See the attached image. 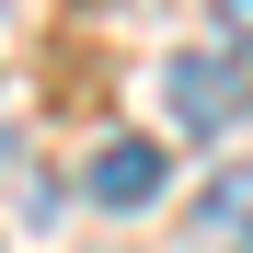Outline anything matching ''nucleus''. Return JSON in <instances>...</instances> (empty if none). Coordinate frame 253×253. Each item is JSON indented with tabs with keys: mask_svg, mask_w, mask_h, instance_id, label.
<instances>
[{
	"mask_svg": "<svg viewBox=\"0 0 253 253\" xmlns=\"http://www.w3.org/2000/svg\"><path fill=\"white\" fill-rule=\"evenodd\" d=\"M161 104H173V126L184 138H219V126H242V58H219V46H184V58H161Z\"/></svg>",
	"mask_w": 253,
	"mask_h": 253,
	"instance_id": "1",
	"label": "nucleus"
},
{
	"mask_svg": "<svg viewBox=\"0 0 253 253\" xmlns=\"http://www.w3.org/2000/svg\"><path fill=\"white\" fill-rule=\"evenodd\" d=\"M161 184H173V150H161V138H104L92 150V196L104 207H150Z\"/></svg>",
	"mask_w": 253,
	"mask_h": 253,
	"instance_id": "2",
	"label": "nucleus"
},
{
	"mask_svg": "<svg viewBox=\"0 0 253 253\" xmlns=\"http://www.w3.org/2000/svg\"><path fill=\"white\" fill-rule=\"evenodd\" d=\"M219 23H230V58H253V0H219Z\"/></svg>",
	"mask_w": 253,
	"mask_h": 253,
	"instance_id": "3",
	"label": "nucleus"
}]
</instances>
